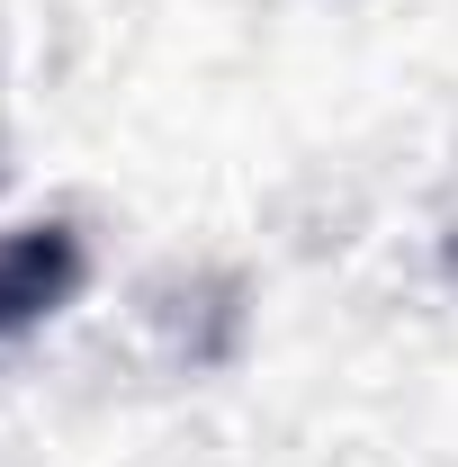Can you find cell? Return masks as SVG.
<instances>
[{
  "label": "cell",
  "instance_id": "cell-1",
  "mask_svg": "<svg viewBox=\"0 0 458 467\" xmlns=\"http://www.w3.org/2000/svg\"><path fill=\"white\" fill-rule=\"evenodd\" d=\"M81 288V234L72 225H9L0 234V342L36 333L46 315H63Z\"/></svg>",
  "mask_w": 458,
  "mask_h": 467
}]
</instances>
